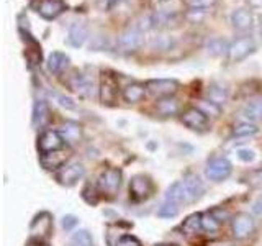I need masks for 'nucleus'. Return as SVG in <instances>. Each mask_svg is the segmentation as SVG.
<instances>
[{
    "label": "nucleus",
    "mask_w": 262,
    "mask_h": 246,
    "mask_svg": "<svg viewBox=\"0 0 262 246\" xmlns=\"http://www.w3.org/2000/svg\"><path fill=\"white\" fill-rule=\"evenodd\" d=\"M210 213H211V215L220 221V223H223V221H226V220L229 218V213H228L226 210H223V209H220V207L213 209Z\"/></svg>",
    "instance_id": "ea45409f"
},
{
    "label": "nucleus",
    "mask_w": 262,
    "mask_h": 246,
    "mask_svg": "<svg viewBox=\"0 0 262 246\" xmlns=\"http://www.w3.org/2000/svg\"><path fill=\"white\" fill-rule=\"evenodd\" d=\"M49 121V107L46 100H36L33 104V115H31V123L35 128H43Z\"/></svg>",
    "instance_id": "6ab92c4d"
},
{
    "label": "nucleus",
    "mask_w": 262,
    "mask_h": 246,
    "mask_svg": "<svg viewBox=\"0 0 262 246\" xmlns=\"http://www.w3.org/2000/svg\"><path fill=\"white\" fill-rule=\"evenodd\" d=\"M69 56L62 53V51H53L49 54L46 66H48V71L53 74V76H57V74L64 72V69L69 66Z\"/></svg>",
    "instance_id": "a211bd4d"
},
{
    "label": "nucleus",
    "mask_w": 262,
    "mask_h": 246,
    "mask_svg": "<svg viewBox=\"0 0 262 246\" xmlns=\"http://www.w3.org/2000/svg\"><path fill=\"white\" fill-rule=\"evenodd\" d=\"M259 33H260V39H262V23H260V30H259Z\"/></svg>",
    "instance_id": "c03bdc74"
},
{
    "label": "nucleus",
    "mask_w": 262,
    "mask_h": 246,
    "mask_svg": "<svg viewBox=\"0 0 262 246\" xmlns=\"http://www.w3.org/2000/svg\"><path fill=\"white\" fill-rule=\"evenodd\" d=\"M152 191H154V184L147 176L136 174V176L131 177V180H129V194H131V197H133V200L143 202L146 199H149Z\"/></svg>",
    "instance_id": "7ed1b4c3"
},
{
    "label": "nucleus",
    "mask_w": 262,
    "mask_h": 246,
    "mask_svg": "<svg viewBox=\"0 0 262 246\" xmlns=\"http://www.w3.org/2000/svg\"><path fill=\"white\" fill-rule=\"evenodd\" d=\"M117 246H143V244H141V241H139L138 238L133 236V235H123V236L120 238V240H118Z\"/></svg>",
    "instance_id": "e433bc0d"
},
{
    "label": "nucleus",
    "mask_w": 262,
    "mask_h": 246,
    "mask_svg": "<svg viewBox=\"0 0 262 246\" xmlns=\"http://www.w3.org/2000/svg\"><path fill=\"white\" fill-rule=\"evenodd\" d=\"M218 107H220V105L213 104V102H210V104H208V102H203L200 109H202L205 113H207V115H208V113H213V115H215V117H216V115L220 113V109H218Z\"/></svg>",
    "instance_id": "a19ab883"
},
{
    "label": "nucleus",
    "mask_w": 262,
    "mask_h": 246,
    "mask_svg": "<svg viewBox=\"0 0 262 246\" xmlns=\"http://www.w3.org/2000/svg\"><path fill=\"white\" fill-rule=\"evenodd\" d=\"M85 176V168L82 162H71L66 164L57 172V180L62 186H74Z\"/></svg>",
    "instance_id": "0eeeda50"
},
{
    "label": "nucleus",
    "mask_w": 262,
    "mask_h": 246,
    "mask_svg": "<svg viewBox=\"0 0 262 246\" xmlns=\"http://www.w3.org/2000/svg\"><path fill=\"white\" fill-rule=\"evenodd\" d=\"M229 90L226 84H221V82H213L208 87V98L210 102L216 104V105H223L228 100Z\"/></svg>",
    "instance_id": "b1692460"
},
{
    "label": "nucleus",
    "mask_w": 262,
    "mask_h": 246,
    "mask_svg": "<svg viewBox=\"0 0 262 246\" xmlns=\"http://www.w3.org/2000/svg\"><path fill=\"white\" fill-rule=\"evenodd\" d=\"M146 87L147 90L152 94V95H158V97H169V95H174L179 89V80L176 79H149L146 82Z\"/></svg>",
    "instance_id": "6e6552de"
},
{
    "label": "nucleus",
    "mask_w": 262,
    "mask_h": 246,
    "mask_svg": "<svg viewBox=\"0 0 262 246\" xmlns=\"http://www.w3.org/2000/svg\"><path fill=\"white\" fill-rule=\"evenodd\" d=\"M259 131V128L254 125V123H239V125H236L234 130H233V136L236 138H249V136H254Z\"/></svg>",
    "instance_id": "c756f323"
},
{
    "label": "nucleus",
    "mask_w": 262,
    "mask_h": 246,
    "mask_svg": "<svg viewBox=\"0 0 262 246\" xmlns=\"http://www.w3.org/2000/svg\"><path fill=\"white\" fill-rule=\"evenodd\" d=\"M156 110L161 113L162 117H172V115H177L180 110V104L174 95L169 97H161L158 104H156Z\"/></svg>",
    "instance_id": "4be33fe9"
},
{
    "label": "nucleus",
    "mask_w": 262,
    "mask_h": 246,
    "mask_svg": "<svg viewBox=\"0 0 262 246\" xmlns=\"http://www.w3.org/2000/svg\"><path fill=\"white\" fill-rule=\"evenodd\" d=\"M254 228H256V223H254V218L249 213H237L233 218L231 230L233 236L237 238V240H244V238L251 236L254 233Z\"/></svg>",
    "instance_id": "9d476101"
},
{
    "label": "nucleus",
    "mask_w": 262,
    "mask_h": 246,
    "mask_svg": "<svg viewBox=\"0 0 262 246\" xmlns=\"http://www.w3.org/2000/svg\"><path fill=\"white\" fill-rule=\"evenodd\" d=\"M72 246H94V238L90 235L89 230H77L76 233L71 236Z\"/></svg>",
    "instance_id": "c85d7f7f"
},
{
    "label": "nucleus",
    "mask_w": 262,
    "mask_h": 246,
    "mask_svg": "<svg viewBox=\"0 0 262 246\" xmlns=\"http://www.w3.org/2000/svg\"><path fill=\"white\" fill-rule=\"evenodd\" d=\"M205 49H207V53L210 56H223V54H228V49H229V43L221 36H213L207 41V45H205Z\"/></svg>",
    "instance_id": "393cba45"
},
{
    "label": "nucleus",
    "mask_w": 262,
    "mask_h": 246,
    "mask_svg": "<svg viewBox=\"0 0 262 246\" xmlns=\"http://www.w3.org/2000/svg\"><path fill=\"white\" fill-rule=\"evenodd\" d=\"M236 154H237V158L244 162H251V161H254V158H256V153H254L252 150H248V148H244V150H237Z\"/></svg>",
    "instance_id": "58836bf2"
},
{
    "label": "nucleus",
    "mask_w": 262,
    "mask_h": 246,
    "mask_svg": "<svg viewBox=\"0 0 262 246\" xmlns=\"http://www.w3.org/2000/svg\"><path fill=\"white\" fill-rule=\"evenodd\" d=\"M144 45V31L138 27V25H131L118 38V48L121 53H135Z\"/></svg>",
    "instance_id": "f257e3e1"
},
{
    "label": "nucleus",
    "mask_w": 262,
    "mask_h": 246,
    "mask_svg": "<svg viewBox=\"0 0 262 246\" xmlns=\"http://www.w3.org/2000/svg\"><path fill=\"white\" fill-rule=\"evenodd\" d=\"M202 225L203 230L208 233H216L220 230V221L211 215V213H207V215H202Z\"/></svg>",
    "instance_id": "2f4dec72"
},
{
    "label": "nucleus",
    "mask_w": 262,
    "mask_h": 246,
    "mask_svg": "<svg viewBox=\"0 0 262 246\" xmlns=\"http://www.w3.org/2000/svg\"><path fill=\"white\" fill-rule=\"evenodd\" d=\"M182 123L190 130L205 131L208 128V115L205 113L202 109H196V107H193V109H188L187 112H184Z\"/></svg>",
    "instance_id": "f8f14e48"
},
{
    "label": "nucleus",
    "mask_w": 262,
    "mask_h": 246,
    "mask_svg": "<svg viewBox=\"0 0 262 246\" xmlns=\"http://www.w3.org/2000/svg\"><path fill=\"white\" fill-rule=\"evenodd\" d=\"M51 230H53V217H51V213H48V212L38 213L30 225V233L38 238L48 236L51 233Z\"/></svg>",
    "instance_id": "4468645a"
},
{
    "label": "nucleus",
    "mask_w": 262,
    "mask_h": 246,
    "mask_svg": "<svg viewBox=\"0 0 262 246\" xmlns=\"http://www.w3.org/2000/svg\"><path fill=\"white\" fill-rule=\"evenodd\" d=\"M231 172H233V166L226 158H215L207 166V176L210 180H215V182L228 179L231 176Z\"/></svg>",
    "instance_id": "1a4fd4ad"
},
{
    "label": "nucleus",
    "mask_w": 262,
    "mask_h": 246,
    "mask_svg": "<svg viewBox=\"0 0 262 246\" xmlns=\"http://www.w3.org/2000/svg\"><path fill=\"white\" fill-rule=\"evenodd\" d=\"M252 22H254V16L252 12L249 8L246 7H239L231 13V25L237 30V31H246V30H251L252 27Z\"/></svg>",
    "instance_id": "2eb2a0df"
},
{
    "label": "nucleus",
    "mask_w": 262,
    "mask_h": 246,
    "mask_svg": "<svg viewBox=\"0 0 262 246\" xmlns=\"http://www.w3.org/2000/svg\"><path fill=\"white\" fill-rule=\"evenodd\" d=\"M66 10V2L64 0H39L36 12L41 15V18L48 22L56 20L62 12Z\"/></svg>",
    "instance_id": "ddd939ff"
},
{
    "label": "nucleus",
    "mask_w": 262,
    "mask_h": 246,
    "mask_svg": "<svg viewBox=\"0 0 262 246\" xmlns=\"http://www.w3.org/2000/svg\"><path fill=\"white\" fill-rule=\"evenodd\" d=\"M243 115L251 121H262V98L249 102L243 109Z\"/></svg>",
    "instance_id": "cd10ccee"
},
{
    "label": "nucleus",
    "mask_w": 262,
    "mask_h": 246,
    "mask_svg": "<svg viewBox=\"0 0 262 246\" xmlns=\"http://www.w3.org/2000/svg\"><path fill=\"white\" fill-rule=\"evenodd\" d=\"M184 186H185V191H187L188 203H192L196 199H200L202 194L205 192L203 182H202L200 177L196 176V174H187L184 177Z\"/></svg>",
    "instance_id": "f3484780"
},
{
    "label": "nucleus",
    "mask_w": 262,
    "mask_h": 246,
    "mask_svg": "<svg viewBox=\"0 0 262 246\" xmlns=\"http://www.w3.org/2000/svg\"><path fill=\"white\" fill-rule=\"evenodd\" d=\"M256 51V43L251 36H243L234 39L228 49V59L231 63H241Z\"/></svg>",
    "instance_id": "f03ea898"
},
{
    "label": "nucleus",
    "mask_w": 262,
    "mask_h": 246,
    "mask_svg": "<svg viewBox=\"0 0 262 246\" xmlns=\"http://www.w3.org/2000/svg\"><path fill=\"white\" fill-rule=\"evenodd\" d=\"M105 46H106V36L105 35L94 36V39L90 41V45H89V48L94 49V51H100V49H105Z\"/></svg>",
    "instance_id": "c9c22d12"
},
{
    "label": "nucleus",
    "mask_w": 262,
    "mask_h": 246,
    "mask_svg": "<svg viewBox=\"0 0 262 246\" xmlns=\"http://www.w3.org/2000/svg\"><path fill=\"white\" fill-rule=\"evenodd\" d=\"M254 212H256V213H262V200H259L256 205H254Z\"/></svg>",
    "instance_id": "37998d69"
},
{
    "label": "nucleus",
    "mask_w": 262,
    "mask_h": 246,
    "mask_svg": "<svg viewBox=\"0 0 262 246\" xmlns=\"http://www.w3.org/2000/svg\"><path fill=\"white\" fill-rule=\"evenodd\" d=\"M151 46H152V49H156V51H166V49H170V46H172V38L158 36L152 39Z\"/></svg>",
    "instance_id": "473e14b6"
},
{
    "label": "nucleus",
    "mask_w": 262,
    "mask_h": 246,
    "mask_svg": "<svg viewBox=\"0 0 262 246\" xmlns=\"http://www.w3.org/2000/svg\"><path fill=\"white\" fill-rule=\"evenodd\" d=\"M53 95L56 97V100L57 104H59L62 109H68V110H74V109H77V104L74 102V98L68 97V95H64V94H57V92H53Z\"/></svg>",
    "instance_id": "72a5a7b5"
},
{
    "label": "nucleus",
    "mask_w": 262,
    "mask_h": 246,
    "mask_svg": "<svg viewBox=\"0 0 262 246\" xmlns=\"http://www.w3.org/2000/svg\"><path fill=\"white\" fill-rule=\"evenodd\" d=\"M146 90H147V87L144 84H141V82H133V84H129L123 89V100L128 104L141 102L146 97Z\"/></svg>",
    "instance_id": "aec40b11"
},
{
    "label": "nucleus",
    "mask_w": 262,
    "mask_h": 246,
    "mask_svg": "<svg viewBox=\"0 0 262 246\" xmlns=\"http://www.w3.org/2000/svg\"><path fill=\"white\" fill-rule=\"evenodd\" d=\"M166 200L167 202H174V203H188V197L187 191L184 186V180H177V182L172 184L167 191H166Z\"/></svg>",
    "instance_id": "5701e85b"
},
{
    "label": "nucleus",
    "mask_w": 262,
    "mask_h": 246,
    "mask_svg": "<svg viewBox=\"0 0 262 246\" xmlns=\"http://www.w3.org/2000/svg\"><path fill=\"white\" fill-rule=\"evenodd\" d=\"M121 186V171L118 168H108L98 177V187L103 194H117Z\"/></svg>",
    "instance_id": "423d86ee"
},
{
    "label": "nucleus",
    "mask_w": 262,
    "mask_h": 246,
    "mask_svg": "<svg viewBox=\"0 0 262 246\" xmlns=\"http://www.w3.org/2000/svg\"><path fill=\"white\" fill-rule=\"evenodd\" d=\"M89 39V30L84 23H72L68 33V45L72 48H82Z\"/></svg>",
    "instance_id": "dca6fc26"
},
{
    "label": "nucleus",
    "mask_w": 262,
    "mask_h": 246,
    "mask_svg": "<svg viewBox=\"0 0 262 246\" xmlns=\"http://www.w3.org/2000/svg\"><path fill=\"white\" fill-rule=\"evenodd\" d=\"M68 86L72 92H76L82 98L90 97L92 95V90H94V82L87 79L80 71H74L71 74V77L68 79Z\"/></svg>",
    "instance_id": "9b49d317"
},
{
    "label": "nucleus",
    "mask_w": 262,
    "mask_h": 246,
    "mask_svg": "<svg viewBox=\"0 0 262 246\" xmlns=\"http://www.w3.org/2000/svg\"><path fill=\"white\" fill-rule=\"evenodd\" d=\"M61 223H62V228L66 230V232H72V230L79 225V218L76 215H72V213H69V215H64L62 217Z\"/></svg>",
    "instance_id": "f704fd0d"
},
{
    "label": "nucleus",
    "mask_w": 262,
    "mask_h": 246,
    "mask_svg": "<svg viewBox=\"0 0 262 246\" xmlns=\"http://www.w3.org/2000/svg\"><path fill=\"white\" fill-rule=\"evenodd\" d=\"M98 97L103 105H112L118 97V80L112 72H102Z\"/></svg>",
    "instance_id": "20e7f679"
},
{
    "label": "nucleus",
    "mask_w": 262,
    "mask_h": 246,
    "mask_svg": "<svg viewBox=\"0 0 262 246\" xmlns=\"http://www.w3.org/2000/svg\"><path fill=\"white\" fill-rule=\"evenodd\" d=\"M120 2V0H105V4H103V8L105 10H112V8L117 5Z\"/></svg>",
    "instance_id": "79ce46f5"
},
{
    "label": "nucleus",
    "mask_w": 262,
    "mask_h": 246,
    "mask_svg": "<svg viewBox=\"0 0 262 246\" xmlns=\"http://www.w3.org/2000/svg\"><path fill=\"white\" fill-rule=\"evenodd\" d=\"M218 0H190V8H199V10H207L211 8Z\"/></svg>",
    "instance_id": "4c0bfd02"
},
{
    "label": "nucleus",
    "mask_w": 262,
    "mask_h": 246,
    "mask_svg": "<svg viewBox=\"0 0 262 246\" xmlns=\"http://www.w3.org/2000/svg\"><path fill=\"white\" fill-rule=\"evenodd\" d=\"M182 230L184 233L187 235H196L203 230V225H202V213H192V215H188L184 223H182Z\"/></svg>",
    "instance_id": "bb28decb"
},
{
    "label": "nucleus",
    "mask_w": 262,
    "mask_h": 246,
    "mask_svg": "<svg viewBox=\"0 0 262 246\" xmlns=\"http://www.w3.org/2000/svg\"><path fill=\"white\" fill-rule=\"evenodd\" d=\"M66 159H68V154H66L62 150L59 151H54V153H46V154H41V164L43 168H46L48 171H54V169H59L62 166H66Z\"/></svg>",
    "instance_id": "412c9836"
},
{
    "label": "nucleus",
    "mask_w": 262,
    "mask_h": 246,
    "mask_svg": "<svg viewBox=\"0 0 262 246\" xmlns=\"http://www.w3.org/2000/svg\"><path fill=\"white\" fill-rule=\"evenodd\" d=\"M158 215L161 217V218H174V217H177L179 215V205L177 203H174V202H164L161 207H159V210H158Z\"/></svg>",
    "instance_id": "7c9ffc66"
},
{
    "label": "nucleus",
    "mask_w": 262,
    "mask_h": 246,
    "mask_svg": "<svg viewBox=\"0 0 262 246\" xmlns=\"http://www.w3.org/2000/svg\"><path fill=\"white\" fill-rule=\"evenodd\" d=\"M64 143L66 141H64V138H62V135L59 133V131L46 130L38 138V150L41 151V154L54 153V151L62 150Z\"/></svg>",
    "instance_id": "39448f33"
},
{
    "label": "nucleus",
    "mask_w": 262,
    "mask_h": 246,
    "mask_svg": "<svg viewBox=\"0 0 262 246\" xmlns=\"http://www.w3.org/2000/svg\"><path fill=\"white\" fill-rule=\"evenodd\" d=\"M61 135L64 138V141L77 143V141H80V138H82V128L76 121H68V123H64V125H62Z\"/></svg>",
    "instance_id": "a878e982"
}]
</instances>
